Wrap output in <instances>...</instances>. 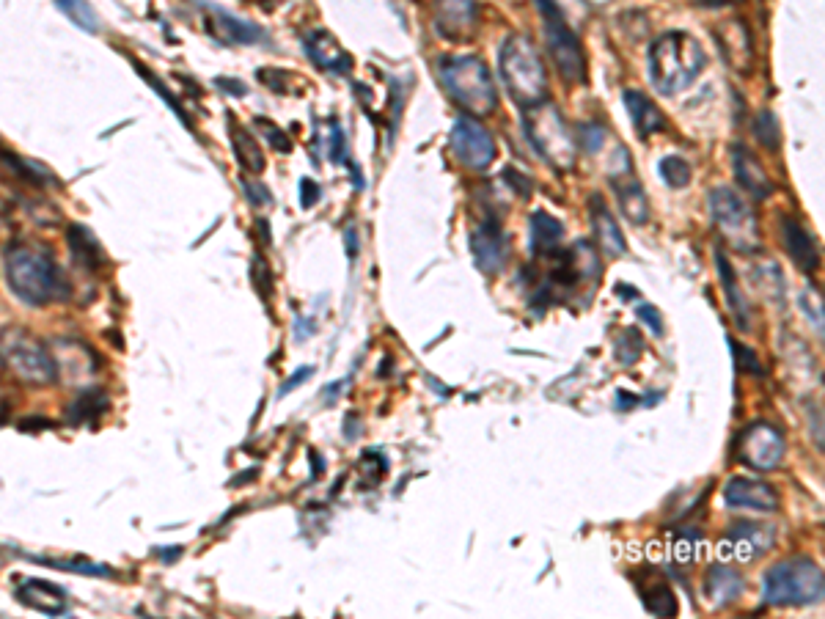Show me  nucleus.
Masks as SVG:
<instances>
[{"mask_svg": "<svg viewBox=\"0 0 825 619\" xmlns=\"http://www.w3.org/2000/svg\"><path fill=\"white\" fill-rule=\"evenodd\" d=\"M776 545V529L768 523H751L740 520L735 526H729L721 542H718V556L726 562L751 564L762 559L765 553Z\"/></svg>", "mask_w": 825, "mask_h": 619, "instance_id": "obj_11", "label": "nucleus"}, {"mask_svg": "<svg viewBox=\"0 0 825 619\" xmlns=\"http://www.w3.org/2000/svg\"><path fill=\"white\" fill-rule=\"evenodd\" d=\"M787 452V441H784V432L776 424L768 421H754L748 424L746 430L737 435L735 454L737 460L754 471H773L779 468Z\"/></svg>", "mask_w": 825, "mask_h": 619, "instance_id": "obj_10", "label": "nucleus"}, {"mask_svg": "<svg viewBox=\"0 0 825 619\" xmlns=\"http://www.w3.org/2000/svg\"><path fill=\"white\" fill-rule=\"evenodd\" d=\"M3 369H6V361H3V355H0V375H3Z\"/></svg>", "mask_w": 825, "mask_h": 619, "instance_id": "obj_50", "label": "nucleus"}, {"mask_svg": "<svg viewBox=\"0 0 825 619\" xmlns=\"http://www.w3.org/2000/svg\"><path fill=\"white\" fill-rule=\"evenodd\" d=\"M218 86H229V94H234V97H245V94H248V89H245V83H240V80H226V78H220L218 80Z\"/></svg>", "mask_w": 825, "mask_h": 619, "instance_id": "obj_46", "label": "nucleus"}, {"mask_svg": "<svg viewBox=\"0 0 825 619\" xmlns=\"http://www.w3.org/2000/svg\"><path fill=\"white\" fill-rule=\"evenodd\" d=\"M611 188H614L619 210H622L627 221L636 223V226H644L649 221V201L644 188H641V182L633 177V168L627 166L619 168V171H611Z\"/></svg>", "mask_w": 825, "mask_h": 619, "instance_id": "obj_20", "label": "nucleus"}, {"mask_svg": "<svg viewBox=\"0 0 825 619\" xmlns=\"http://www.w3.org/2000/svg\"><path fill=\"white\" fill-rule=\"evenodd\" d=\"M732 171H735L737 185L746 190L754 201L770 199L773 193V182H770L768 171L759 163L754 152L746 144L732 146Z\"/></svg>", "mask_w": 825, "mask_h": 619, "instance_id": "obj_18", "label": "nucleus"}, {"mask_svg": "<svg viewBox=\"0 0 825 619\" xmlns=\"http://www.w3.org/2000/svg\"><path fill=\"white\" fill-rule=\"evenodd\" d=\"M729 347H732V355H735V364L740 372H748V375L754 377H765V366L759 364V358L754 355V350H748V347H743V344L735 342V339H729Z\"/></svg>", "mask_w": 825, "mask_h": 619, "instance_id": "obj_36", "label": "nucleus"}, {"mask_svg": "<svg viewBox=\"0 0 825 619\" xmlns=\"http://www.w3.org/2000/svg\"><path fill=\"white\" fill-rule=\"evenodd\" d=\"M204 12H207L209 34L215 36L218 42H223V45H253V42L264 39L262 28H256V25L248 23V20L234 17V14H229L226 9H218V6H212V3H204Z\"/></svg>", "mask_w": 825, "mask_h": 619, "instance_id": "obj_17", "label": "nucleus"}, {"mask_svg": "<svg viewBox=\"0 0 825 619\" xmlns=\"http://www.w3.org/2000/svg\"><path fill=\"white\" fill-rule=\"evenodd\" d=\"M58 6H61V12L72 20L75 25H80L83 31H91V34H97V17H94V12L88 9L86 0H58Z\"/></svg>", "mask_w": 825, "mask_h": 619, "instance_id": "obj_35", "label": "nucleus"}, {"mask_svg": "<svg viewBox=\"0 0 825 619\" xmlns=\"http://www.w3.org/2000/svg\"><path fill=\"white\" fill-rule=\"evenodd\" d=\"M658 174H660V179H663V182L674 190L688 188L693 179V171H691V166H688V160H682L680 155L663 157V160L658 163Z\"/></svg>", "mask_w": 825, "mask_h": 619, "instance_id": "obj_31", "label": "nucleus"}, {"mask_svg": "<svg viewBox=\"0 0 825 619\" xmlns=\"http://www.w3.org/2000/svg\"><path fill=\"white\" fill-rule=\"evenodd\" d=\"M501 177H504L506 185H512L520 196H531V182H528V177H523L520 171H515V168H504Z\"/></svg>", "mask_w": 825, "mask_h": 619, "instance_id": "obj_42", "label": "nucleus"}, {"mask_svg": "<svg viewBox=\"0 0 825 619\" xmlns=\"http://www.w3.org/2000/svg\"><path fill=\"white\" fill-rule=\"evenodd\" d=\"M561 240H564V226H561L559 218H553L545 210H537L531 215V221H528V248H531V254L537 259L556 254L561 248Z\"/></svg>", "mask_w": 825, "mask_h": 619, "instance_id": "obj_25", "label": "nucleus"}, {"mask_svg": "<svg viewBox=\"0 0 825 619\" xmlns=\"http://www.w3.org/2000/svg\"><path fill=\"white\" fill-rule=\"evenodd\" d=\"M589 215H592V229H594V240L597 245L603 248L608 256H625L627 254V240L619 223H616L614 212L611 207L605 204L603 196L594 193L589 199Z\"/></svg>", "mask_w": 825, "mask_h": 619, "instance_id": "obj_23", "label": "nucleus"}, {"mask_svg": "<svg viewBox=\"0 0 825 619\" xmlns=\"http://www.w3.org/2000/svg\"><path fill=\"white\" fill-rule=\"evenodd\" d=\"M501 78L517 105H537L548 97V72L528 36H509L498 56Z\"/></svg>", "mask_w": 825, "mask_h": 619, "instance_id": "obj_5", "label": "nucleus"}, {"mask_svg": "<svg viewBox=\"0 0 825 619\" xmlns=\"http://www.w3.org/2000/svg\"><path fill=\"white\" fill-rule=\"evenodd\" d=\"M242 190H245V196L251 199V204H256V207H270L273 204V199H270V190L264 188L262 182H253V179L242 177Z\"/></svg>", "mask_w": 825, "mask_h": 619, "instance_id": "obj_40", "label": "nucleus"}, {"mask_svg": "<svg viewBox=\"0 0 825 619\" xmlns=\"http://www.w3.org/2000/svg\"><path fill=\"white\" fill-rule=\"evenodd\" d=\"M710 212L718 226V232L724 234V240L743 254H754L762 248V234L754 210L748 207V201L735 193L732 188H715L710 193Z\"/></svg>", "mask_w": 825, "mask_h": 619, "instance_id": "obj_9", "label": "nucleus"}, {"mask_svg": "<svg viewBox=\"0 0 825 619\" xmlns=\"http://www.w3.org/2000/svg\"><path fill=\"white\" fill-rule=\"evenodd\" d=\"M17 600H20L25 608H33L39 611L44 617H61L69 606L66 600V592L61 586L50 584V581H42V578H28L17 586Z\"/></svg>", "mask_w": 825, "mask_h": 619, "instance_id": "obj_22", "label": "nucleus"}, {"mask_svg": "<svg viewBox=\"0 0 825 619\" xmlns=\"http://www.w3.org/2000/svg\"><path fill=\"white\" fill-rule=\"evenodd\" d=\"M754 138L759 144L770 149V152H779L781 149V130L773 111H759L754 119Z\"/></svg>", "mask_w": 825, "mask_h": 619, "instance_id": "obj_33", "label": "nucleus"}, {"mask_svg": "<svg viewBox=\"0 0 825 619\" xmlns=\"http://www.w3.org/2000/svg\"><path fill=\"white\" fill-rule=\"evenodd\" d=\"M471 254L476 259V267L482 270L484 276H495L501 273V267L509 254V245H506V234L501 229V223L495 218H487L471 232Z\"/></svg>", "mask_w": 825, "mask_h": 619, "instance_id": "obj_13", "label": "nucleus"}, {"mask_svg": "<svg viewBox=\"0 0 825 619\" xmlns=\"http://www.w3.org/2000/svg\"><path fill=\"white\" fill-rule=\"evenodd\" d=\"M523 127L531 146L537 149V155L553 166L556 171H570L578 160V144L575 135L564 122V116L556 111V105L550 102H537L528 105L523 113Z\"/></svg>", "mask_w": 825, "mask_h": 619, "instance_id": "obj_6", "label": "nucleus"}, {"mask_svg": "<svg viewBox=\"0 0 825 619\" xmlns=\"http://www.w3.org/2000/svg\"><path fill=\"white\" fill-rule=\"evenodd\" d=\"M641 350H644V342H641V333L636 331H622L619 333V339L614 342V358L619 361L622 366H630L636 364L638 355H641Z\"/></svg>", "mask_w": 825, "mask_h": 619, "instance_id": "obj_34", "label": "nucleus"}, {"mask_svg": "<svg viewBox=\"0 0 825 619\" xmlns=\"http://www.w3.org/2000/svg\"><path fill=\"white\" fill-rule=\"evenodd\" d=\"M715 270H718V278H721V289H724L726 306L732 311V320L737 322L740 331H748L751 328V306H748L746 292L740 289L735 267L729 265V259H726L721 248L715 251Z\"/></svg>", "mask_w": 825, "mask_h": 619, "instance_id": "obj_24", "label": "nucleus"}, {"mask_svg": "<svg viewBox=\"0 0 825 619\" xmlns=\"http://www.w3.org/2000/svg\"><path fill=\"white\" fill-rule=\"evenodd\" d=\"M256 124L262 127V135L267 138V144L273 146L275 152H281V155H289V152H292V141L286 138V133L281 127H275L270 119H262V116L256 119Z\"/></svg>", "mask_w": 825, "mask_h": 619, "instance_id": "obj_37", "label": "nucleus"}, {"mask_svg": "<svg viewBox=\"0 0 825 619\" xmlns=\"http://www.w3.org/2000/svg\"><path fill=\"white\" fill-rule=\"evenodd\" d=\"M537 12L542 17V31H545V45L556 64V72L567 83H583L586 80V53L578 34L572 31L567 17L561 12L556 0H534Z\"/></svg>", "mask_w": 825, "mask_h": 619, "instance_id": "obj_8", "label": "nucleus"}, {"mask_svg": "<svg viewBox=\"0 0 825 619\" xmlns=\"http://www.w3.org/2000/svg\"><path fill=\"white\" fill-rule=\"evenodd\" d=\"M311 375H314V366H300V369L295 372V377H292V380H286L284 386H281V394H289L292 388L300 386V383H303V380H308Z\"/></svg>", "mask_w": 825, "mask_h": 619, "instance_id": "obj_45", "label": "nucleus"}, {"mask_svg": "<svg viewBox=\"0 0 825 619\" xmlns=\"http://www.w3.org/2000/svg\"><path fill=\"white\" fill-rule=\"evenodd\" d=\"M0 355L28 386H53L58 380L53 350L28 328H0Z\"/></svg>", "mask_w": 825, "mask_h": 619, "instance_id": "obj_7", "label": "nucleus"}, {"mask_svg": "<svg viewBox=\"0 0 825 619\" xmlns=\"http://www.w3.org/2000/svg\"><path fill=\"white\" fill-rule=\"evenodd\" d=\"M641 603L655 617H677L680 603L671 592V586L660 575L641 573Z\"/></svg>", "mask_w": 825, "mask_h": 619, "instance_id": "obj_29", "label": "nucleus"}, {"mask_svg": "<svg viewBox=\"0 0 825 619\" xmlns=\"http://www.w3.org/2000/svg\"><path fill=\"white\" fill-rule=\"evenodd\" d=\"M347 254L350 256H355L358 254V245H355V229H347Z\"/></svg>", "mask_w": 825, "mask_h": 619, "instance_id": "obj_49", "label": "nucleus"}, {"mask_svg": "<svg viewBox=\"0 0 825 619\" xmlns=\"http://www.w3.org/2000/svg\"><path fill=\"white\" fill-rule=\"evenodd\" d=\"M330 138H333V146H330V160H333V163H341V160H344V133L339 130V124H333V133H330Z\"/></svg>", "mask_w": 825, "mask_h": 619, "instance_id": "obj_44", "label": "nucleus"}, {"mask_svg": "<svg viewBox=\"0 0 825 619\" xmlns=\"http://www.w3.org/2000/svg\"><path fill=\"white\" fill-rule=\"evenodd\" d=\"M724 504L729 509H754V512H776L781 498L776 487H770L762 479L735 476L724 485Z\"/></svg>", "mask_w": 825, "mask_h": 619, "instance_id": "obj_14", "label": "nucleus"}, {"mask_svg": "<svg viewBox=\"0 0 825 619\" xmlns=\"http://www.w3.org/2000/svg\"><path fill=\"white\" fill-rule=\"evenodd\" d=\"M476 28V3L473 0H443L438 12V31L449 39L468 36Z\"/></svg>", "mask_w": 825, "mask_h": 619, "instance_id": "obj_28", "label": "nucleus"}, {"mask_svg": "<svg viewBox=\"0 0 825 619\" xmlns=\"http://www.w3.org/2000/svg\"><path fill=\"white\" fill-rule=\"evenodd\" d=\"M707 67L702 45L685 31H666L649 45V78L663 97L691 89Z\"/></svg>", "mask_w": 825, "mask_h": 619, "instance_id": "obj_2", "label": "nucleus"}, {"mask_svg": "<svg viewBox=\"0 0 825 619\" xmlns=\"http://www.w3.org/2000/svg\"><path fill=\"white\" fill-rule=\"evenodd\" d=\"M636 314H638V320L647 322L649 331L655 333V336H663V320H660V311L655 309V306L641 303V306H636Z\"/></svg>", "mask_w": 825, "mask_h": 619, "instance_id": "obj_41", "label": "nucleus"}, {"mask_svg": "<svg viewBox=\"0 0 825 619\" xmlns=\"http://www.w3.org/2000/svg\"><path fill=\"white\" fill-rule=\"evenodd\" d=\"M36 562L50 564V567H69V570H75V573H80V575H102V578L113 575V570H108V567H102V564H91V562H55V559H36Z\"/></svg>", "mask_w": 825, "mask_h": 619, "instance_id": "obj_39", "label": "nucleus"}, {"mask_svg": "<svg viewBox=\"0 0 825 619\" xmlns=\"http://www.w3.org/2000/svg\"><path fill=\"white\" fill-rule=\"evenodd\" d=\"M231 144H234V152H237L240 166L245 168L251 177L262 174L264 166H267V160H264L262 146H259V141L253 138L251 130H245V127H240V124L231 122Z\"/></svg>", "mask_w": 825, "mask_h": 619, "instance_id": "obj_30", "label": "nucleus"}, {"mask_svg": "<svg viewBox=\"0 0 825 619\" xmlns=\"http://www.w3.org/2000/svg\"><path fill=\"white\" fill-rule=\"evenodd\" d=\"M105 408H108V399H105L102 391H86V394H80V397L72 402V408H69V419L72 421L97 419V416L105 413Z\"/></svg>", "mask_w": 825, "mask_h": 619, "instance_id": "obj_32", "label": "nucleus"}, {"mask_svg": "<svg viewBox=\"0 0 825 619\" xmlns=\"http://www.w3.org/2000/svg\"><path fill=\"white\" fill-rule=\"evenodd\" d=\"M3 270L6 284L14 298L28 306H47L66 295L64 278L55 265L53 251L33 240H14L3 251Z\"/></svg>", "mask_w": 825, "mask_h": 619, "instance_id": "obj_1", "label": "nucleus"}, {"mask_svg": "<svg viewBox=\"0 0 825 619\" xmlns=\"http://www.w3.org/2000/svg\"><path fill=\"white\" fill-rule=\"evenodd\" d=\"M693 3H699V6H713V9H718V6H729V3H743V0H693Z\"/></svg>", "mask_w": 825, "mask_h": 619, "instance_id": "obj_48", "label": "nucleus"}, {"mask_svg": "<svg viewBox=\"0 0 825 619\" xmlns=\"http://www.w3.org/2000/svg\"><path fill=\"white\" fill-rule=\"evenodd\" d=\"M451 152L457 157V163H462L465 168L471 171H484V168L493 166L495 149L493 135L484 130L482 124L471 119V116H460L457 122L451 124V135H449Z\"/></svg>", "mask_w": 825, "mask_h": 619, "instance_id": "obj_12", "label": "nucleus"}, {"mask_svg": "<svg viewBox=\"0 0 825 619\" xmlns=\"http://www.w3.org/2000/svg\"><path fill=\"white\" fill-rule=\"evenodd\" d=\"M801 306L806 309V314H809V320H812V325L817 328V333L823 336V300H820V292H814L812 287L806 289L801 298Z\"/></svg>", "mask_w": 825, "mask_h": 619, "instance_id": "obj_38", "label": "nucleus"}, {"mask_svg": "<svg viewBox=\"0 0 825 619\" xmlns=\"http://www.w3.org/2000/svg\"><path fill=\"white\" fill-rule=\"evenodd\" d=\"M781 243H784V251L792 259V265L801 273H814L820 267V251H817L812 232L790 215L781 218Z\"/></svg>", "mask_w": 825, "mask_h": 619, "instance_id": "obj_19", "label": "nucleus"}, {"mask_svg": "<svg viewBox=\"0 0 825 619\" xmlns=\"http://www.w3.org/2000/svg\"><path fill=\"white\" fill-rule=\"evenodd\" d=\"M647 551L652 559L671 564H693L702 559L704 537L696 529H674L666 531L660 540L649 542Z\"/></svg>", "mask_w": 825, "mask_h": 619, "instance_id": "obj_15", "label": "nucleus"}, {"mask_svg": "<svg viewBox=\"0 0 825 619\" xmlns=\"http://www.w3.org/2000/svg\"><path fill=\"white\" fill-rule=\"evenodd\" d=\"M715 39L721 47V56L729 67L748 75L754 69V45H751V31L743 20H729L724 28H715Z\"/></svg>", "mask_w": 825, "mask_h": 619, "instance_id": "obj_16", "label": "nucleus"}, {"mask_svg": "<svg viewBox=\"0 0 825 619\" xmlns=\"http://www.w3.org/2000/svg\"><path fill=\"white\" fill-rule=\"evenodd\" d=\"M743 575L726 567V564H713L707 573H704V597L713 603V606H729L735 603L737 597L743 595Z\"/></svg>", "mask_w": 825, "mask_h": 619, "instance_id": "obj_26", "label": "nucleus"}, {"mask_svg": "<svg viewBox=\"0 0 825 619\" xmlns=\"http://www.w3.org/2000/svg\"><path fill=\"white\" fill-rule=\"evenodd\" d=\"M306 56L314 61V67L330 72V75H347L355 67L350 53L328 31H311L306 36Z\"/></svg>", "mask_w": 825, "mask_h": 619, "instance_id": "obj_21", "label": "nucleus"}, {"mask_svg": "<svg viewBox=\"0 0 825 619\" xmlns=\"http://www.w3.org/2000/svg\"><path fill=\"white\" fill-rule=\"evenodd\" d=\"M440 83L462 111L471 116H490L498 108V91L493 75L482 58L451 56L438 61Z\"/></svg>", "mask_w": 825, "mask_h": 619, "instance_id": "obj_4", "label": "nucleus"}, {"mask_svg": "<svg viewBox=\"0 0 825 619\" xmlns=\"http://www.w3.org/2000/svg\"><path fill=\"white\" fill-rule=\"evenodd\" d=\"M616 405L622 410L633 408V405H638V397H633V394H625V391H619V399H616Z\"/></svg>", "mask_w": 825, "mask_h": 619, "instance_id": "obj_47", "label": "nucleus"}, {"mask_svg": "<svg viewBox=\"0 0 825 619\" xmlns=\"http://www.w3.org/2000/svg\"><path fill=\"white\" fill-rule=\"evenodd\" d=\"M300 204H303V210H308V207H314L319 201V196H322V190H319V185L314 182V179H303L300 182Z\"/></svg>", "mask_w": 825, "mask_h": 619, "instance_id": "obj_43", "label": "nucleus"}, {"mask_svg": "<svg viewBox=\"0 0 825 619\" xmlns=\"http://www.w3.org/2000/svg\"><path fill=\"white\" fill-rule=\"evenodd\" d=\"M625 108H627V113H630V122H633V127H636L638 138H644V141L652 138V135H658L660 130L666 127V119H663L660 108L655 105V102L649 100L644 91L627 89Z\"/></svg>", "mask_w": 825, "mask_h": 619, "instance_id": "obj_27", "label": "nucleus"}, {"mask_svg": "<svg viewBox=\"0 0 825 619\" xmlns=\"http://www.w3.org/2000/svg\"><path fill=\"white\" fill-rule=\"evenodd\" d=\"M823 570L803 556L776 562L762 575V600L776 608H801L823 600Z\"/></svg>", "mask_w": 825, "mask_h": 619, "instance_id": "obj_3", "label": "nucleus"}]
</instances>
